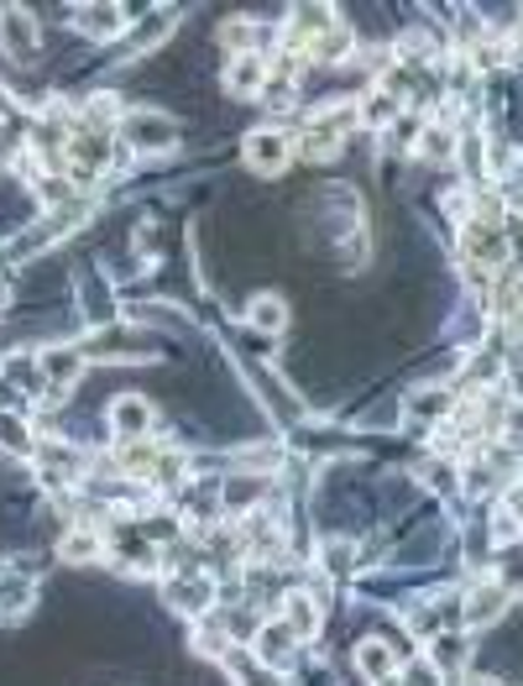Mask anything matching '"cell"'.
<instances>
[{
  "instance_id": "d6986e66",
  "label": "cell",
  "mask_w": 523,
  "mask_h": 686,
  "mask_svg": "<svg viewBox=\"0 0 523 686\" xmlns=\"http://www.w3.org/2000/svg\"><path fill=\"white\" fill-rule=\"evenodd\" d=\"M158 462H162V445H147V441L121 445V472L126 477H147V483H152Z\"/></svg>"
},
{
  "instance_id": "8fae6325",
  "label": "cell",
  "mask_w": 523,
  "mask_h": 686,
  "mask_svg": "<svg viewBox=\"0 0 523 686\" xmlns=\"http://www.w3.org/2000/svg\"><path fill=\"white\" fill-rule=\"evenodd\" d=\"M267 74H273V63L262 59V53H242V59L225 68V89H231V95H262V89H267Z\"/></svg>"
},
{
  "instance_id": "9c48e42d",
  "label": "cell",
  "mask_w": 523,
  "mask_h": 686,
  "mask_svg": "<svg viewBox=\"0 0 523 686\" xmlns=\"http://www.w3.org/2000/svg\"><path fill=\"white\" fill-rule=\"evenodd\" d=\"M147 424H152V404L137 399V393H126V399L110 404V430H116V441H121V445L141 441V435H147Z\"/></svg>"
},
{
  "instance_id": "2e32d148",
  "label": "cell",
  "mask_w": 523,
  "mask_h": 686,
  "mask_svg": "<svg viewBox=\"0 0 523 686\" xmlns=\"http://www.w3.org/2000/svg\"><path fill=\"white\" fill-rule=\"evenodd\" d=\"M68 17L79 21L89 38H121V32H126V11H121V6H74Z\"/></svg>"
},
{
  "instance_id": "d4e9b609",
  "label": "cell",
  "mask_w": 523,
  "mask_h": 686,
  "mask_svg": "<svg viewBox=\"0 0 523 686\" xmlns=\"http://www.w3.org/2000/svg\"><path fill=\"white\" fill-rule=\"evenodd\" d=\"M414 414L419 420H450V393L445 388H424L419 399H414Z\"/></svg>"
},
{
  "instance_id": "8992f818",
  "label": "cell",
  "mask_w": 523,
  "mask_h": 686,
  "mask_svg": "<svg viewBox=\"0 0 523 686\" xmlns=\"http://www.w3.org/2000/svg\"><path fill=\"white\" fill-rule=\"evenodd\" d=\"M38 472H42V483H47V487H68L84 472V456L74 451V445L42 441L38 445Z\"/></svg>"
},
{
  "instance_id": "277c9868",
  "label": "cell",
  "mask_w": 523,
  "mask_h": 686,
  "mask_svg": "<svg viewBox=\"0 0 523 686\" xmlns=\"http://www.w3.org/2000/svg\"><path fill=\"white\" fill-rule=\"evenodd\" d=\"M461 252H466V263H471V267L482 263V273H487V267L508 263V236L498 231V225L466 221V231H461Z\"/></svg>"
},
{
  "instance_id": "44dd1931",
  "label": "cell",
  "mask_w": 523,
  "mask_h": 686,
  "mask_svg": "<svg viewBox=\"0 0 523 686\" xmlns=\"http://www.w3.org/2000/svg\"><path fill=\"white\" fill-rule=\"evenodd\" d=\"M0 451H11V456L38 451V445H32V430H26V420H21L17 409H0Z\"/></svg>"
},
{
  "instance_id": "83f0119b",
  "label": "cell",
  "mask_w": 523,
  "mask_h": 686,
  "mask_svg": "<svg viewBox=\"0 0 523 686\" xmlns=\"http://www.w3.org/2000/svg\"><path fill=\"white\" fill-rule=\"evenodd\" d=\"M508 252L523 257V215H508Z\"/></svg>"
},
{
  "instance_id": "5b68a950",
  "label": "cell",
  "mask_w": 523,
  "mask_h": 686,
  "mask_svg": "<svg viewBox=\"0 0 523 686\" xmlns=\"http://www.w3.org/2000/svg\"><path fill=\"white\" fill-rule=\"evenodd\" d=\"M0 53L6 59H32L38 53V21L21 6H0Z\"/></svg>"
},
{
  "instance_id": "f1b7e54d",
  "label": "cell",
  "mask_w": 523,
  "mask_h": 686,
  "mask_svg": "<svg viewBox=\"0 0 523 686\" xmlns=\"http://www.w3.org/2000/svg\"><path fill=\"white\" fill-rule=\"evenodd\" d=\"M6 304H11V288H6V283H0V309H6Z\"/></svg>"
},
{
  "instance_id": "4fadbf2b",
  "label": "cell",
  "mask_w": 523,
  "mask_h": 686,
  "mask_svg": "<svg viewBox=\"0 0 523 686\" xmlns=\"http://www.w3.org/2000/svg\"><path fill=\"white\" fill-rule=\"evenodd\" d=\"M225 671H231V682L236 686H282V676L273 666H262L252 650H225Z\"/></svg>"
},
{
  "instance_id": "7c38bea8",
  "label": "cell",
  "mask_w": 523,
  "mask_h": 686,
  "mask_svg": "<svg viewBox=\"0 0 523 686\" xmlns=\"http://www.w3.org/2000/svg\"><path fill=\"white\" fill-rule=\"evenodd\" d=\"M58 556H63V566H95V561H105L100 529L74 525V529H68V535L58 540Z\"/></svg>"
},
{
  "instance_id": "603a6c76",
  "label": "cell",
  "mask_w": 523,
  "mask_h": 686,
  "mask_svg": "<svg viewBox=\"0 0 523 686\" xmlns=\"http://www.w3.org/2000/svg\"><path fill=\"white\" fill-rule=\"evenodd\" d=\"M362 122L366 126H387V122H398V95L387 89V84H377L372 95L362 101Z\"/></svg>"
},
{
  "instance_id": "ffe728a7",
  "label": "cell",
  "mask_w": 523,
  "mask_h": 686,
  "mask_svg": "<svg viewBox=\"0 0 523 686\" xmlns=\"http://www.w3.org/2000/svg\"><path fill=\"white\" fill-rule=\"evenodd\" d=\"M26 608H32V577L11 571V577L0 582V619H21Z\"/></svg>"
},
{
  "instance_id": "4316f807",
  "label": "cell",
  "mask_w": 523,
  "mask_h": 686,
  "mask_svg": "<svg viewBox=\"0 0 523 686\" xmlns=\"http://www.w3.org/2000/svg\"><path fill=\"white\" fill-rule=\"evenodd\" d=\"M183 466H189V462H183L179 451H162L158 472H152V483H158V487H173V483H179V477H183Z\"/></svg>"
},
{
  "instance_id": "7a4b0ae2",
  "label": "cell",
  "mask_w": 523,
  "mask_h": 686,
  "mask_svg": "<svg viewBox=\"0 0 523 686\" xmlns=\"http://www.w3.org/2000/svg\"><path fill=\"white\" fill-rule=\"evenodd\" d=\"M121 131L137 152H168V147H179V126L168 122V116H158V110H126Z\"/></svg>"
},
{
  "instance_id": "3957f363",
  "label": "cell",
  "mask_w": 523,
  "mask_h": 686,
  "mask_svg": "<svg viewBox=\"0 0 523 686\" xmlns=\"http://www.w3.org/2000/svg\"><path fill=\"white\" fill-rule=\"evenodd\" d=\"M508 603H513V592H508L503 582H482V587H471L466 592V603H461V624L466 629H487V624H498L508 613Z\"/></svg>"
},
{
  "instance_id": "9a60e30c",
  "label": "cell",
  "mask_w": 523,
  "mask_h": 686,
  "mask_svg": "<svg viewBox=\"0 0 523 686\" xmlns=\"http://www.w3.org/2000/svg\"><path fill=\"white\" fill-rule=\"evenodd\" d=\"M282 624L293 629L299 640H314V629H320V598L314 592H288L282 598Z\"/></svg>"
},
{
  "instance_id": "7402d4cb",
  "label": "cell",
  "mask_w": 523,
  "mask_h": 686,
  "mask_svg": "<svg viewBox=\"0 0 523 686\" xmlns=\"http://www.w3.org/2000/svg\"><path fill=\"white\" fill-rule=\"evenodd\" d=\"M498 320H513L523 325V263L498 283Z\"/></svg>"
},
{
  "instance_id": "52a82bcc",
  "label": "cell",
  "mask_w": 523,
  "mask_h": 686,
  "mask_svg": "<svg viewBox=\"0 0 523 686\" xmlns=\"http://www.w3.org/2000/svg\"><path fill=\"white\" fill-rule=\"evenodd\" d=\"M293 158V141L282 137V131H252L246 137V162L257 168V173H282Z\"/></svg>"
},
{
  "instance_id": "cb8c5ba5",
  "label": "cell",
  "mask_w": 523,
  "mask_h": 686,
  "mask_svg": "<svg viewBox=\"0 0 523 686\" xmlns=\"http://www.w3.org/2000/svg\"><path fill=\"white\" fill-rule=\"evenodd\" d=\"M246 320L257 325V330H273V336H278L282 325H288V309H282V299H273V294H262V299H252V309H246Z\"/></svg>"
},
{
  "instance_id": "484cf974",
  "label": "cell",
  "mask_w": 523,
  "mask_h": 686,
  "mask_svg": "<svg viewBox=\"0 0 523 686\" xmlns=\"http://www.w3.org/2000/svg\"><path fill=\"white\" fill-rule=\"evenodd\" d=\"M221 42H225V48H236V59H242V53H252V21H242V17L225 21V27H221Z\"/></svg>"
},
{
  "instance_id": "6da1fadb",
  "label": "cell",
  "mask_w": 523,
  "mask_h": 686,
  "mask_svg": "<svg viewBox=\"0 0 523 686\" xmlns=\"http://www.w3.org/2000/svg\"><path fill=\"white\" fill-rule=\"evenodd\" d=\"M105 158H110V137L105 131H84L68 141V152H63V173L74 183H95L105 173Z\"/></svg>"
},
{
  "instance_id": "5bb4252c",
  "label": "cell",
  "mask_w": 523,
  "mask_h": 686,
  "mask_svg": "<svg viewBox=\"0 0 523 686\" xmlns=\"http://www.w3.org/2000/svg\"><path fill=\"white\" fill-rule=\"evenodd\" d=\"M84 372V351H74V346H47L42 351V378L53 388H74Z\"/></svg>"
},
{
  "instance_id": "ba28073f",
  "label": "cell",
  "mask_w": 523,
  "mask_h": 686,
  "mask_svg": "<svg viewBox=\"0 0 523 686\" xmlns=\"http://www.w3.org/2000/svg\"><path fill=\"white\" fill-rule=\"evenodd\" d=\"M168 603L179 608V613H189V619H204L210 603H215V582L200 577V571H194V577H173V582H168Z\"/></svg>"
},
{
  "instance_id": "ac0fdd59",
  "label": "cell",
  "mask_w": 523,
  "mask_h": 686,
  "mask_svg": "<svg viewBox=\"0 0 523 686\" xmlns=\"http://www.w3.org/2000/svg\"><path fill=\"white\" fill-rule=\"evenodd\" d=\"M456 131L450 126H419V141H414V152L419 158H429V162H445V158H456Z\"/></svg>"
},
{
  "instance_id": "e0dca14e",
  "label": "cell",
  "mask_w": 523,
  "mask_h": 686,
  "mask_svg": "<svg viewBox=\"0 0 523 686\" xmlns=\"http://www.w3.org/2000/svg\"><path fill=\"white\" fill-rule=\"evenodd\" d=\"M398 661L403 655H393V645H383V640H366V645L356 650V666H362L366 682H387V676H398Z\"/></svg>"
},
{
  "instance_id": "30bf717a",
  "label": "cell",
  "mask_w": 523,
  "mask_h": 686,
  "mask_svg": "<svg viewBox=\"0 0 523 686\" xmlns=\"http://www.w3.org/2000/svg\"><path fill=\"white\" fill-rule=\"evenodd\" d=\"M293 645H299V634L278 619V624H262L257 629V645H252V655H257L262 666H288V661H293Z\"/></svg>"
}]
</instances>
